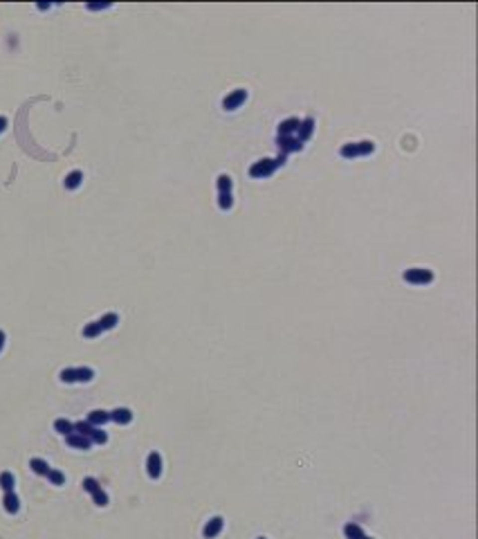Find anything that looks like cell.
Wrapping results in <instances>:
<instances>
[{
  "mask_svg": "<svg viewBox=\"0 0 478 539\" xmlns=\"http://www.w3.org/2000/svg\"><path fill=\"white\" fill-rule=\"evenodd\" d=\"M95 377V371L88 366L83 368H63L61 371V382H90Z\"/></svg>",
  "mask_w": 478,
  "mask_h": 539,
  "instance_id": "obj_1",
  "label": "cell"
},
{
  "mask_svg": "<svg viewBox=\"0 0 478 539\" xmlns=\"http://www.w3.org/2000/svg\"><path fill=\"white\" fill-rule=\"evenodd\" d=\"M404 281L413 283V285H424V283L433 281V272L431 270H422V268H413L404 272Z\"/></svg>",
  "mask_w": 478,
  "mask_h": 539,
  "instance_id": "obj_2",
  "label": "cell"
},
{
  "mask_svg": "<svg viewBox=\"0 0 478 539\" xmlns=\"http://www.w3.org/2000/svg\"><path fill=\"white\" fill-rule=\"evenodd\" d=\"M375 144L373 142H359V144H346L341 148L343 157H355V155H366V153H373Z\"/></svg>",
  "mask_w": 478,
  "mask_h": 539,
  "instance_id": "obj_3",
  "label": "cell"
},
{
  "mask_svg": "<svg viewBox=\"0 0 478 539\" xmlns=\"http://www.w3.org/2000/svg\"><path fill=\"white\" fill-rule=\"evenodd\" d=\"M279 164H283V157H279V160H263V162H256V164H254L252 169H249V173H252L254 178H261V175H270Z\"/></svg>",
  "mask_w": 478,
  "mask_h": 539,
  "instance_id": "obj_4",
  "label": "cell"
},
{
  "mask_svg": "<svg viewBox=\"0 0 478 539\" xmlns=\"http://www.w3.org/2000/svg\"><path fill=\"white\" fill-rule=\"evenodd\" d=\"M222 526H225V519H222V517H213V519H209L207 524H204V528H202V537L204 539L218 537L220 530H222Z\"/></svg>",
  "mask_w": 478,
  "mask_h": 539,
  "instance_id": "obj_5",
  "label": "cell"
},
{
  "mask_svg": "<svg viewBox=\"0 0 478 539\" xmlns=\"http://www.w3.org/2000/svg\"><path fill=\"white\" fill-rule=\"evenodd\" d=\"M146 472H149L151 479H159V474H162V456L158 452L149 454V458H146Z\"/></svg>",
  "mask_w": 478,
  "mask_h": 539,
  "instance_id": "obj_6",
  "label": "cell"
},
{
  "mask_svg": "<svg viewBox=\"0 0 478 539\" xmlns=\"http://www.w3.org/2000/svg\"><path fill=\"white\" fill-rule=\"evenodd\" d=\"M247 99V92L245 90H236V92H231L229 97H225V101H222V108L225 110H236V108L240 106V103Z\"/></svg>",
  "mask_w": 478,
  "mask_h": 539,
  "instance_id": "obj_7",
  "label": "cell"
},
{
  "mask_svg": "<svg viewBox=\"0 0 478 539\" xmlns=\"http://www.w3.org/2000/svg\"><path fill=\"white\" fill-rule=\"evenodd\" d=\"M110 420H115L117 425H128V422L133 420V411L126 407H119V409H115V411H110Z\"/></svg>",
  "mask_w": 478,
  "mask_h": 539,
  "instance_id": "obj_8",
  "label": "cell"
},
{
  "mask_svg": "<svg viewBox=\"0 0 478 539\" xmlns=\"http://www.w3.org/2000/svg\"><path fill=\"white\" fill-rule=\"evenodd\" d=\"M108 420H110V411H104V409H95V411H90V416H88V422H90L92 427H101Z\"/></svg>",
  "mask_w": 478,
  "mask_h": 539,
  "instance_id": "obj_9",
  "label": "cell"
},
{
  "mask_svg": "<svg viewBox=\"0 0 478 539\" xmlns=\"http://www.w3.org/2000/svg\"><path fill=\"white\" fill-rule=\"evenodd\" d=\"M65 440H68L70 447H77V449H90V445H92L90 438H86V436H79V434L65 436Z\"/></svg>",
  "mask_w": 478,
  "mask_h": 539,
  "instance_id": "obj_10",
  "label": "cell"
},
{
  "mask_svg": "<svg viewBox=\"0 0 478 539\" xmlns=\"http://www.w3.org/2000/svg\"><path fill=\"white\" fill-rule=\"evenodd\" d=\"M2 503H5V510L9 512V515H16V512L20 510V499L16 497V492H5Z\"/></svg>",
  "mask_w": 478,
  "mask_h": 539,
  "instance_id": "obj_11",
  "label": "cell"
},
{
  "mask_svg": "<svg viewBox=\"0 0 478 539\" xmlns=\"http://www.w3.org/2000/svg\"><path fill=\"white\" fill-rule=\"evenodd\" d=\"M343 535H346V539H364L366 537L364 528H361V526H357V524H352V521L343 526Z\"/></svg>",
  "mask_w": 478,
  "mask_h": 539,
  "instance_id": "obj_12",
  "label": "cell"
},
{
  "mask_svg": "<svg viewBox=\"0 0 478 539\" xmlns=\"http://www.w3.org/2000/svg\"><path fill=\"white\" fill-rule=\"evenodd\" d=\"M54 429L63 436H70V434H74V422L65 420V418H59V420L54 422Z\"/></svg>",
  "mask_w": 478,
  "mask_h": 539,
  "instance_id": "obj_13",
  "label": "cell"
},
{
  "mask_svg": "<svg viewBox=\"0 0 478 539\" xmlns=\"http://www.w3.org/2000/svg\"><path fill=\"white\" fill-rule=\"evenodd\" d=\"M299 126H301V121L299 119H285L283 124L279 126V135L281 137H285V135H290L292 130H299Z\"/></svg>",
  "mask_w": 478,
  "mask_h": 539,
  "instance_id": "obj_14",
  "label": "cell"
},
{
  "mask_svg": "<svg viewBox=\"0 0 478 539\" xmlns=\"http://www.w3.org/2000/svg\"><path fill=\"white\" fill-rule=\"evenodd\" d=\"M14 485H16V479L11 472H2L0 474V488L5 490V492H14Z\"/></svg>",
  "mask_w": 478,
  "mask_h": 539,
  "instance_id": "obj_15",
  "label": "cell"
},
{
  "mask_svg": "<svg viewBox=\"0 0 478 539\" xmlns=\"http://www.w3.org/2000/svg\"><path fill=\"white\" fill-rule=\"evenodd\" d=\"M29 467H32V470L36 472V474H41V476H47V472L52 470V467L47 465V463L43 461V458H32V461H29Z\"/></svg>",
  "mask_w": 478,
  "mask_h": 539,
  "instance_id": "obj_16",
  "label": "cell"
},
{
  "mask_svg": "<svg viewBox=\"0 0 478 539\" xmlns=\"http://www.w3.org/2000/svg\"><path fill=\"white\" fill-rule=\"evenodd\" d=\"M92 431H95V427H92L88 420L74 422V434H79V436H86V438H90V436H92Z\"/></svg>",
  "mask_w": 478,
  "mask_h": 539,
  "instance_id": "obj_17",
  "label": "cell"
},
{
  "mask_svg": "<svg viewBox=\"0 0 478 539\" xmlns=\"http://www.w3.org/2000/svg\"><path fill=\"white\" fill-rule=\"evenodd\" d=\"M117 321H119L117 314H115V312H108V314H104V317L99 319V326H101V330H110V328L117 326Z\"/></svg>",
  "mask_w": 478,
  "mask_h": 539,
  "instance_id": "obj_18",
  "label": "cell"
},
{
  "mask_svg": "<svg viewBox=\"0 0 478 539\" xmlns=\"http://www.w3.org/2000/svg\"><path fill=\"white\" fill-rule=\"evenodd\" d=\"M81 180H83L81 171H72V173L65 178V187H68V189H77L79 184H81Z\"/></svg>",
  "mask_w": 478,
  "mask_h": 539,
  "instance_id": "obj_19",
  "label": "cell"
},
{
  "mask_svg": "<svg viewBox=\"0 0 478 539\" xmlns=\"http://www.w3.org/2000/svg\"><path fill=\"white\" fill-rule=\"evenodd\" d=\"M97 335H101L99 321H92V323H88V326L83 328V337H88V339H92V337H97Z\"/></svg>",
  "mask_w": 478,
  "mask_h": 539,
  "instance_id": "obj_20",
  "label": "cell"
},
{
  "mask_svg": "<svg viewBox=\"0 0 478 539\" xmlns=\"http://www.w3.org/2000/svg\"><path fill=\"white\" fill-rule=\"evenodd\" d=\"M279 144H283V151H299V148H301V142H299V139L279 137Z\"/></svg>",
  "mask_w": 478,
  "mask_h": 539,
  "instance_id": "obj_21",
  "label": "cell"
},
{
  "mask_svg": "<svg viewBox=\"0 0 478 539\" xmlns=\"http://www.w3.org/2000/svg\"><path fill=\"white\" fill-rule=\"evenodd\" d=\"M47 479L52 481V485H63L65 483V474L59 470H50L47 472Z\"/></svg>",
  "mask_w": 478,
  "mask_h": 539,
  "instance_id": "obj_22",
  "label": "cell"
},
{
  "mask_svg": "<svg viewBox=\"0 0 478 539\" xmlns=\"http://www.w3.org/2000/svg\"><path fill=\"white\" fill-rule=\"evenodd\" d=\"M299 128H301V133H299V142H301V139H308L310 137V133H312V119H306Z\"/></svg>",
  "mask_w": 478,
  "mask_h": 539,
  "instance_id": "obj_23",
  "label": "cell"
},
{
  "mask_svg": "<svg viewBox=\"0 0 478 539\" xmlns=\"http://www.w3.org/2000/svg\"><path fill=\"white\" fill-rule=\"evenodd\" d=\"M90 440H92V443H99V445H104L106 440H108V434H106V431H101L99 427H95V431H92Z\"/></svg>",
  "mask_w": 478,
  "mask_h": 539,
  "instance_id": "obj_24",
  "label": "cell"
},
{
  "mask_svg": "<svg viewBox=\"0 0 478 539\" xmlns=\"http://www.w3.org/2000/svg\"><path fill=\"white\" fill-rule=\"evenodd\" d=\"M218 189H220V193H229V189H231L229 175H220V178H218Z\"/></svg>",
  "mask_w": 478,
  "mask_h": 539,
  "instance_id": "obj_25",
  "label": "cell"
},
{
  "mask_svg": "<svg viewBox=\"0 0 478 539\" xmlns=\"http://www.w3.org/2000/svg\"><path fill=\"white\" fill-rule=\"evenodd\" d=\"M83 490L90 494H95L97 490H101V485L97 483V479H83Z\"/></svg>",
  "mask_w": 478,
  "mask_h": 539,
  "instance_id": "obj_26",
  "label": "cell"
},
{
  "mask_svg": "<svg viewBox=\"0 0 478 539\" xmlns=\"http://www.w3.org/2000/svg\"><path fill=\"white\" fill-rule=\"evenodd\" d=\"M92 499H95V503H97V506H101V508L108 506V494H106L104 490H97V492L92 494Z\"/></svg>",
  "mask_w": 478,
  "mask_h": 539,
  "instance_id": "obj_27",
  "label": "cell"
},
{
  "mask_svg": "<svg viewBox=\"0 0 478 539\" xmlns=\"http://www.w3.org/2000/svg\"><path fill=\"white\" fill-rule=\"evenodd\" d=\"M218 205H220V209H229V207L234 205V200H231L229 193H220V200H218Z\"/></svg>",
  "mask_w": 478,
  "mask_h": 539,
  "instance_id": "obj_28",
  "label": "cell"
},
{
  "mask_svg": "<svg viewBox=\"0 0 478 539\" xmlns=\"http://www.w3.org/2000/svg\"><path fill=\"white\" fill-rule=\"evenodd\" d=\"M5 339H7V337H5V332H2V330H0V350H2V348H5Z\"/></svg>",
  "mask_w": 478,
  "mask_h": 539,
  "instance_id": "obj_29",
  "label": "cell"
},
{
  "mask_svg": "<svg viewBox=\"0 0 478 539\" xmlns=\"http://www.w3.org/2000/svg\"><path fill=\"white\" fill-rule=\"evenodd\" d=\"M5 128H7V119H5V117H0V133H2Z\"/></svg>",
  "mask_w": 478,
  "mask_h": 539,
  "instance_id": "obj_30",
  "label": "cell"
},
{
  "mask_svg": "<svg viewBox=\"0 0 478 539\" xmlns=\"http://www.w3.org/2000/svg\"><path fill=\"white\" fill-rule=\"evenodd\" d=\"M256 539H267V537H256Z\"/></svg>",
  "mask_w": 478,
  "mask_h": 539,
  "instance_id": "obj_31",
  "label": "cell"
},
{
  "mask_svg": "<svg viewBox=\"0 0 478 539\" xmlns=\"http://www.w3.org/2000/svg\"><path fill=\"white\" fill-rule=\"evenodd\" d=\"M364 539H373V537H364Z\"/></svg>",
  "mask_w": 478,
  "mask_h": 539,
  "instance_id": "obj_32",
  "label": "cell"
}]
</instances>
